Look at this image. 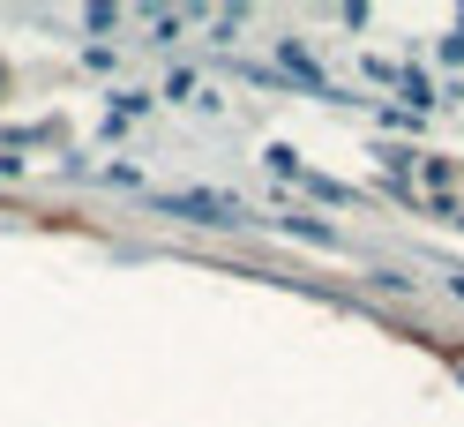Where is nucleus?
I'll list each match as a JSON object with an SVG mask.
<instances>
[{
  "mask_svg": "<svg viewBox=\"0 0 464 427\" xmlns=\"http://www.w3.org/2000/svg\"><path fill=\"white\" fill-rule=\"evenodd\" d=\"M150 210L165 218H188V225H210V233H240V225H263L240 195H225V188H172V195H150Z\"/></svg>",
  "mask_w": 464,
  "mask_h": 427,
  "instance_id": "obj_1",
  "label": "nucleus"
},
{
  "mask_svg": "<svg viewBox=\"0 0 464 427\" xmlns=\"http://www.w3.org/2000/svg\"><path fill=\"white\" fill-rule=\"evenodd\" d=\"M0 91H8V68H0Z\"/></svg>",
  "mask_w": 464,
  "mask_h": 427,
  "instance_id": "obj_9",
  "label": "nucleus"
},
{
  "mask_svg": "<svg viewBox=\"0 0 464 427\" xmlns=\"http://www.w3.org/2000/svg\"><path fill=\"white\" fill-rule=\"evenodd\" d=\"M263 225H277V233H293L307 247H337V225H323V218H263Z\"/></svg>",
  "mask_w": 464,
  "mask_h": 427,
  "instance_id": "obj_4",
  "label": "nucleus"
},
{
  "mask_svg": "<svg viewBox=\"0 0 464 427\" xmlns=\"http://www.w3.org/2000/svg\"><path fill=\"white\" fill-rule=\"evenodd\" d=\"M150 105H158L150 91H135V82H121V91H112V105H105V121H112V128H135V121H150Z\"/></svg>",
  "mask_w": 464,
  "mask_h": 427,
  "instance_id": "obj_3",
  "label": "nucleus"
},
{
  "mask_svg": "<svg viewBox=\"0 0 464 427\" xmlns=\"http://www.w3.org/2000/svg\"><path fill=\"white\" fill-rule=\"evenodd\" d=\"M23 173H31V158H15L8 142H0V180H23Z\"/></svg>",
  "mask_w": 464,
  "mask_h": 427,
  "instance_id": "obj_8",
  "label": "nucleus"
},
{
  "mask_svg": "<svg viewBox=\"0 0 464 427\" xmlns=\"http://www.w3.org/2000/svg\"><path fill=\"white\" fill-rule=\"evenodd\" d=\"M165 98H172V105H195V98H202V75H195V68H172V75H165Z\"/></svg>",
  "mask_w": 464,
  "mask_h": 427,
  "instance_id": "obj_6",
  "label": "nucleus"
},
{
  "mask_svg": "<svg viewBox=\"0 0 464 427\" xmlns=\"http://www.w3.org/2000/svg\"><path fill=\"white\" fill-rule=\"evenodd\" d=\"M277 68H285V75H293V82H307V91H314V98H337V91H330V75H323V68H314V53H307L300 38H277Z\"/></svg>",
  "mask_w": 464,
  "mask_h": 427,
  "instance_id": "obj_2",
  "label": "nucleus"
},
{
  "mask_svg": "<svg viewBox=\"0 0 464 427\" xmlns=\"http://www.w3.org/2000/svg\"><path fill=\"white\" fill-rule=\"evenodd\" d=\"M91 180H105V188H142V165H121V158H112V165H98Z\"/></svg>",
  "mask_w": 464,
  "mask_h": 427,
  "instance_id": "obj_7",
  "label": "nucleus"
},
{
  "mask_svg": "<svg viewBox=\"0 0 464 427\" xmlns=\"http://www.w3.org/2000/svg\"><path fill=\"white\" fill-rule=\"evenodd\" d=\"M121 23H135V15H128V8H105V0H91V8H82V31H98V38L121 31Z\"/></svg>",
  "mask_w": 464,
  "mask_h": 427,
  "instance_id": "obj_5",
  "label": "nucleus"
}]
</instances>
